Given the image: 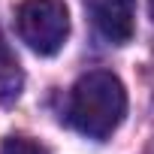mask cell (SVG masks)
<instances>
[{
    "label": "cell",
    "mask_w": 154,
    "mask_h": 154,
    "mask_svg": "<svg viewBox=\"0 0 154 154\" xmlns=\"http://www.w3.org/2000/svg\"><path fill=\"white\" fill-rule=\"evenodd\" d=\"M69 124L88 139H109L127 115V91L112 69L85 72L69 91Z\"/></svg>",
    "instance_id": "6da1fadb"
},
{
    "label": "cell",
    "mask_w": 154,
    "mask_h": 154,
    "mask_svg": "<svg viewBox=\"0 0 154 154\" xmlns=\"http://www.w3.org/2000/svg\"><path fill=\"white\" fill-rule=\"evenodd\" d=\"M21 82H24V79H21L18 60H15V54L9 51L3 33H0V100H12V97H18Z\"/></svg>",
    "instance_id": "277c9868"
},
{
    "label": "cell",
    "mask_w": 154,
    "mask_h": 154,
    "mask_svg": "<svg viewBox=\"0 0 154 154\" xmlns=\"http://www.w3.org/2000/svg\"><path fill=\"white\" fill-rule=\"evenodd\" d=\"M94 27L112 45H124L136 30V0H88Z\"/></svg>",
    "instance_id": "3957f363"
},
{
    "label": "cell",
    "mask_w": 154,
    "mask_h": 154,
    "mask_svg": "<svg viewBox=\"0 0 154 154\" xmlns=\"http://www.w3.org/2000/svg\"><path fill=\"white\" fill-rule=\"evenodd\" d=\"M15 24L21 42L33 54L51 57L69 36V9L63 0H24L15 9Z\"/></svg>",
    "instance_id": "7a4b0ae2"
},
{
    "label": "cell",
    "mask_w": 154,
    "mask_h": 154,
    "mask_svg": "<svg viewBox=\"0 0 154 154\" xmlns=\"http://www.w3.org/2000/svg\"><path fill=\"white\" fill-rule=\"evenodd\" d=\"M0 154H45V151L27 136H6L0 145Z\"/></svg>",
    "instance_id": "5b68a950"
}]
</instances>
